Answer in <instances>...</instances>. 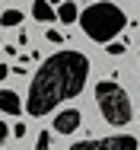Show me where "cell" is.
Masks as SVG:
<instances>
[{"instance_id": "cell-3", "label": "cell", "mask_w": 140, "mask_h": 150, "mask_svg": "<svg viewBox=\"0 0 140 150\" xmlns=\"http://www.w3.org/2000/svg\"><path fill=\"white\" fill-rule=\"evenodd\" d=\"M96 102H99L102 118L108 121L112 128H124V125L131 121V115H134L127 90L118 86L115 80H102V83H96Z\"/></svg>"}, {"instance_id": "cell-16", "label": "cell", "mask_w": 140, "mask_h": 150, "mask_svg": "<svg viewBox=\"0 0 140 150\" xmlns=\"http://www.w3.org/2000/svg\"><path fill=\"white\" fill-rule=\"evenodd\" d=\"M0 48H3V42H0Z\"/></svg>"}, {"instance_id": "cell-8", "label": "cell", "mask_w": 140, "mask_h": 150, "mask_svg": "<svg viewBox=\"0 0 140 150\" xmlns=\"http://www.w3.org/2000/svg\"><path fill=\"white\" fill-rule=\"evenodd\" d=\"M54 13H57V23H67V26L77 23V16H80V10H77L73 0H61V6H57Z\"/></svg>"}, {"instance_id": "cell-4", "label": "cell", "mask_w": 140, "mask_h": 150, "mask_svg": "<svg viewBox=\"0 0 140 150\" xmlns=\"http://www.w3.org/2000/svg\"><path fill=\"white\" fill-rule=\"evenodd\" d=\"M70 150H137V137L134 134H112V137H89V141H77Z\"/></svg>"}, {"instance_id": "cell-15", "label": "cell", "mask_w": 140, "mask_h": 150, "mask_svg": "<svg viewBox=\"0 0 140 150\" xmlns=\"http://www.w3.org/2000/svg\"><path fill=\"white\" fill-rule=\"evenodd\" d=\"M48 3H61V0H48Z\"/></svg>"}, {"instance_id": "cell-13", "label": "cell", "mask_w": 140, "mask_h": 150, "mask_svg": "<svg viewBox=\"0 0 140 150\" xmlns=\"http://www.w3.org/2000/svg\"><path fill=\"white\" fill-rule=\"evenodd\" d=\"M6 137H10V125H6V121H0V147H3V141H6Z\"/></svg>"}, {"instance_id": "cell-6", "label": "cell", "mask_w": 140, "mask_h": 150, "mask_svg": "<svg viewBox=\"0 0 140 150\" xmlns=\"http://www.w3.org/2000/svg\"><path fill=\"white\" fill-rule=\"evenodd\" d=\"M0 112H6V115H19V112H23V99H19V93L0 90Z\"/></svg>"}, {"instance_id": "cell-7", "label": "cell", "mask_w": 140, "mask_h": 150, "mask_svg": "<svg viewBox=\"0 0 140 150\" xmlns=\"http://www.w3.org/2000/svg\"><path fill=\"white\" fill-rule=\"evenodd\" d=\"M32 16H35L38 23H54V19H57L54 6H51L48 0H32Z\"/></svg>"}, {"instance_id": "cell-1", "label": "cell", "mask_w": 140, "mask_h": 150, "mask_svg": "<svg viewBox=\"0 0 140 150\" xmlns=\"http://www.w3.org/2000/svg\"><path fill=\"white\" fill-rule=\"evenodd\" d=\"M89 77V58L80 51H57L38 67V74L29 83V99L26 112L42 118L48 112H54L61 102L80 96Z\"/></svg>"}, {"instance_id": "cell-2", "label": "cell", "mask_w": 140, "mask_h": 150, "mask_svg": "<svg viewBox=\"0 0 140 150\" xmlns=\"http://www.w3.org/2000/svg\"><path fill=\"white\" fill-rule=\"evenodd\" d=\"M77 19H80V26H83V35H86V38L102 42V45L115 42V38H118V32H124V26H127L124 10H121L118 3H108V0L89 3Z\"/></svg>"}, {"instance_id": "cell-11", "label": "cell", "mask_w": 140, "mask_h": 150, "mask_svg": "<svg viewBox=\"0 0 140 150\" xmlns=\"http://www.w3.org/2000/svg\"><path fill=\"white\" fill-rule=\"evenodd\" d=\"M35 150H51V134H48V131H42V134L35 137Z\"/></svg>"}, {"instance_id": "cell-10", "label": "cell", "mask_w": 140, "mask_h": 150, "mask_svg": "<svg viewBox=\"0 0 140 150\" xmlns=\"http://www.w3.org/2000/svg\"><path fill=\"white\" fill-rule=\"evenodd\" d=\"M105 54L121 58V54H124V42H108V45H105Z\"/></svg>"}, {"instance_id": "cell-9", "label": "cell", "mask_w": 140, "mask_h": 150, "mask_svg": "<svg viewBox=\"0 0 140 150\" xmlns=\"http://www.w3.org/2000/svg\"><path fill=\"white\" fill-rule=\"evenodd\" d=\"M0 26H6V29H16V26H23V13H19V10H3V16H0Z\"/></svg>"}, {"instance_id": "cell-12", "label": "cell", "mask_w": 140, "mask_h": 150, "mask_svg": "<svg viewBox=\"0 0 140 150\" xmlns=\"http://www.w3.org/2000/svg\"><path fill=\"white\" fill-rule=\"evenodd\" d=\"M48 42H51V45H64V35L57 29H48Z\"/></svg>"}, {"instance_id": "cell-5", "label": "cell", "mask_w": 140, "mask_h": 150, "mask_svg": "<svg viewBox=\"0 0 140 150\" xmlns=\"http://www.w3.org/2000/svg\"><path fill=\"white\" fill-rule=\"evenodd\" d=\"M77 128H80V112H77V109H67V112H61L54 118V131L57 134H73Z\"/></svg>"}, {"instance_id": "cell-14", "label": "cell", "mask_w": 140, "mask_h": 150, "mask_svg": "<svg viewBox=\"0 0 140 150\" xmlns=\"http://www.w3.org/2000/svg\"><path fill=\"white\" fill-rule=\"evenodd\" d=\"M6 77H10V67H6V64H0V80H6Z\"/></svg>"}]
</instances>
